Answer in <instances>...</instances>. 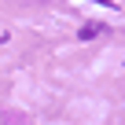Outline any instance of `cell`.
<instances>
[{
    "mask_svg": "<svg viewBox=\"0 0 125 125\" xmlns=\"http://www.w3.org/2000/svg\"><path fill=\"white\" fill-rule=\"evenodd\" d=\"M99 33H103V26H99V22H92V26H81V33H77V37H81V41H92V37H99Z\"/></svg>",
    "mask_w": 125,
    "mask_h": 125,
    "instance_id": "cell-1",
    "label": "cell"
}]
</instances>
